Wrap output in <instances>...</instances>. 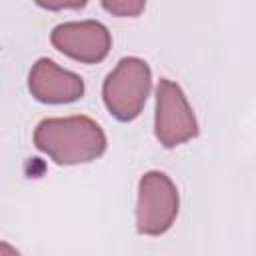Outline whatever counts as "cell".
I'll list each match as a JSON object with an SVG mask.
<instances>
[{"label":"cell","instance_id":"1","mask_svg":"<svg viewBox=\"0 0 256 256\" xmlns=\"http://www.w3.org/2000/svg\"><path fill=\"white\" fill-rule=\"evenodd\" d=\"M34 146L58 166L86 164L106 152V134L88 116L46 118L34 130Z\"/></svg>","mask_w":256,"mask_h":256},{"label":"cell","instance_id":"2","mask_svg":"<svg viewBox=\"0 0 256 256\" xmlns=\"http://www.w3.org/2000/svg\"><path fill=\"white\" fill-rule=\"evenodd\" d=\"M152 88L150 66L136 56L122 58L102 84V100L108 112L120 120L130 122L140 116Z\"/></svg>","mask_w":256,"mask_h":256},{"label":"cell","instance_id":"3","mask_svg":"<svg viewBox=\"0 0 256 256\" xmlns=\"http://www.w3.org/2000/svg\"><path fill=\"white\" fill-rule=\"evenodd\" d=\"M180 196L172 178L160 170L146 172L138 182L136 230L144 236L168 232L178 216Z\"/></svg>","mask_w":256,"mask_h":256},{"label":"cell","instance_id":"4","mask_svg":"<svg viewBox=\"0 0 256 256\" xmlns=\"http://www.w3.org/2000/svg\"><path fill=\"white\" fill-rule=\"evenodd\" d=\"M154 134L164 148H176L198 136V122L184 90L168 78H160L156 86Z\"/></svg>","mask_w":256,"mask_h":256},{"label":"cell","instance_id":"5","mask_svg":"<svg viewBox=\"0 0 256 256\" xmlns=\"http://www.w3.org/2000/svg\"><path fill=\"white\" fill-rule=\"evenodd\" d=\"M50 42L58 52L76 62L98 64L112 48V34L96 20L64 22L50 32Z\"/></svg>","mask_w":256,"mask_h":256},{"label":"cell","instance_id":"6","mask_svg":"<svg viewBox=\"0 0 256 256\" xmlns=\"http://www.w3.org/2000/svg\"><path fill=\"white\" fill-rule=\"evenodd\" d=\"M28 90L42 104H68L84 96V80L54 60L40 58L30 68Z\"/></svg>","mask_w":256,"mask_h":256},{"label":"cell","instance_id":"7","mask_svg":"<svg viewBox=\"0 0 256 256\" xmlns=\"http://www.w3.org/2000/svg\"><path fill=\"white\" fill-rule=\"evenodd\" d=\"M102 8L118 18H136L144 12L146 0H100Z\"/></svg>","mask_w":256,"mask_h":256},{"label":"cell","instance_id":"8","mask_svg":"<svg viewBox=\"0 0 256 256\" xmlns=\"http://www.w3.org/2000/svg\"><path fill=\"white\" fill-rule=\"evenodd\" d=\"M34 2L44 10L56 12V10H78L86 6L88 0H34Z\"/></svg>","mask_w":256,"mask_h":256}]
</instances>
